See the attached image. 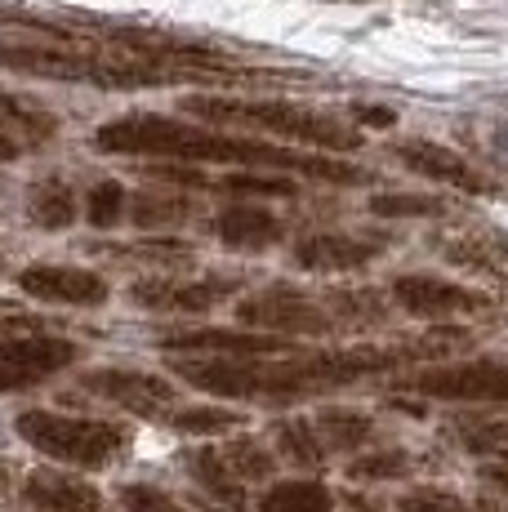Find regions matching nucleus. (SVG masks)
Listing matches in <instances>:
<instances>
[{"label": "nucleus", "instance_id": "nucleus-19", "mask_svg": "<svg viewBox=\"0 0 508 512\" xmlns=\"http://www.w3.org/2000/svg\"><path fill=\"white\" fill-rule=\"evenodd\" d=\"M446 259L468 263V268L486 272V277H500L508 281V236L504 232H482V236H464V241L446 245Z\"/></svg>", "mask_w": 508, "mask_h": 512}, {"label": "nucleus", "instance_id": "nucleus-5", "mask_svg": "<svg viewBox=\"0 0 508 512\" xmlns=\"http://www.w3.org/2000/svg\"><path fill=\"white\" fill-rule=\"evenodd\" d=\"M237 321L268 334H286V339H326V334L344 330V317L326 308V299H312L308 290L295 285H268V290L250 294L237 303Z\"/></svg>", "mask_w": 508, "mask_h": 512}, {"label": "nucleus", "instance_id": "nucleus-35", "mask_svg": "<svg viewBox=\"0 0 508 512\" xmlns=\"http://www.w3.org/2000/svg\"><path fill=\"white\" fill-rule=\"evenodd\" d=\"M0 112H9V116H32L14 94H5V90H0Z\"/></svg>", "mask_w": 508, "mask_h": 512}, {"label": "nucleus", "instance_id": "nucleus-17", "mask_svg": "<svg viewBox=\"0 0 508 512\" xmlns=\"http://www.w3.org/2000/svg\"><path fill=\"white\" fill-rule=\"evenodd\" d=\"M183 468H188V477L197 481L214 504H223L228 512H246V481L232 472V464L223 459V450H210V446L188 450V455H183Z\"/></svg>", "mask_w": 508, "mask_h": 512}, {"label": "nucleus", "instance_id": "nucleus-8", "mask_svg": "<svg viewBox=\"0 0 508 512\" xmlns=\"http://www.w3.org/2000/svg\"><path fill=\"white\" fill-rule=\"evenodd\" d=\"M393 299L397 308H406L410 317H424V321L482 317V312H491V299L482 290H468V285H455L442 277H415V272L393 281Z\"/></svg>", "mask_w": 508, "mask_h": 512}, {"label": "nucleus", "instance_id": "nucleus-7", "mask_svg": "<svg viewBox=\"0 0 508 512\" xmlns=\"http://www.w3.org/2000/svg\"><path fill=\"white\" fill-rule=\"evenodd\" d=\"M81 357V348L54 334H27V339H0V392H23L54 379Z\"/></svg>", "mask_w": 508, "mask_h": 512}, {"label": "nucleus", "instance_id": "nucleus-32", "mask_svg": "<svg viewBox=\"0 0 508 512\" xmlns=\"http://www.w3.org/2000/svg\"><path fill=\"white\" fill-rule=\"evenodd\" d=\"M121 508L125 512H183L179 499H170L165 490H156V486H143V481L121 486Z\"/></svg>", "mask_w": 508, "mask_h": 512}, {"label": "nucleus", "instance_id": "nucleus-14", "mask_svg": "<svg viewBox=\"0 0 508 512\" xmlns=\"http://www.w3.org/2000/svg\"><path fill=\"white\" fill-rule=\"evenodd\" d=\"M23 499L36 512H107L99 486H90L85 477L58 468H32L23 481Z\"/></svg>", "mask_w": 508, "mask_h": 512}, {"label": "nucleus", "instance_id": "nucleus-31", "mask_svg": "<svg viewBox=\"0 0 508 512\" xmlns=\"http://www.w3.org/2000/svg\"><path fill=\"white\" fill-rule=\"evenodd\" d=\"M397 512H473V508H468L459 495H451V490L419 486V490H410V495L397 499Z\"/></svg>", "mask_w": 508, "mask_h": 512}, {"label": "nucleus", "instance_id": "nucleus-22", "mask_svg": "<svg viewBox=\"0 0 508 512\" xmlns=\"http://www.w3.org/2000/svg\"><path fill=\"white\" fill-rule=\"evenodd\" d=\"M130 219H134V228H179V223H188L192 219V201L188 196H152V192H143V196H134L130 201Z\"/></svg>", "mask_w": 508, "mask_h": 512}, {"label": "nucleus", "instance_id": "nucleus-34", "mask_svg": "<svg viewBox=\"0 0 508 512\" xmlns=\"http://www.w3.org/2000/svg\"><path fill=\"white\" fill-rule=\"evenodd\" d=\"M357 121L361 125H393L397 112H388V107H357Z\"/></svg>", "mask_w": 508, "mask_h": 512}, {"label": "nucleus", "instance_id": "nucleus-33", "mask_svg": "<svg viewBox=\"0 0 508 512\" xmlns=\"http://www.w3.org/2000/svg\"><path fill=\"white\" fill-rule=\"evenodd\" d=\"M14 125H23V130H32L36 139H45V134H54V121H18V116H9V121H0V161H14L18 152H23V139L14 134Z\"/></svg>", "mask_w": 508, "mask_h": 512}, {"label": "nucleus", "instance_id": "nucleus-2", "mask_svg": "<svg viewBox=\"0 0 508 512\" xmlns=\"http://www.w3.org/2000/svg\"><path fill=\"white\" fill-rule=\"evenodd\" d=\"M94 147L112 156H156V161H188V165H237V170H277V174H308L321 183H361L366 174L357 165L330 161L317 152H295L281 143L223 134L210 125H188L174 116L130 112L99 125Z\"/></svg>", "mask_w": 508, "mask_h": 512}, {"label": "nucleus", "instance_id": "nucleus-18", "mask_svg": "<svg viewBox=\"0 0 508 512\" xmlns=\"http://www.w3.org/2000/svg\"><path fill=\"white\" fill-rule=\"evenodd\" d=\"M27 214H32L36 228L63 232V228H72V223H76L81 201H76V192L63 179H41L32 192H27Z\"/></svg>", "mask_w": 508, "mask_h": 512}, {"label": "nucleus", "instance_id": "nucleus-36", "mask_svg": "<svg viewBox=\"0 0 508 512\" xmlns=\"http://www.w3.org/2000/svg\"><path fill=\"white\" fill-rule=\"evenodd\" d=\"M486 481H491V486H495V490H504V495H508V464H500V468H491V472H486Z\"/></svg>", "mask_w": 508, "mask_h": 512}, {"label": "nucleus", "instance_id": "nucleus-1", "mask_svg": "<svg viewBox=\"0 0 508 512\" xmlns=\"http://www.w3.org/2000/svg\"><path fill=\"white\" fill-rule=\"evenodd\" d=\"M451 352V339L428 343H397V348H339V352H308V357H210V361H174V374L192 388L237 401H295L317 392L344 388V383L388 374L415 357Z\"/></svg>", "mask_w": 508, "mask_h": 512}, {"label": "nucleus", "instance_id": "nucleus-15", "mask_svg": "<svg viewBox=\"0 0 508 512\" xmlns=\"http://www.w3.org/2000/svg\"><path fill=\"white\" fill-rule=\"evenodd\" d=\"M379 254H384V241L348 236V232H317L295 245V263L308 272H357Z\"/></svg>", "mask_w": 508, "mask_h": 512}, {"label": "nucleus", "instance_id": "nucleus-6", "mask_svg": "<svg viewBox=\"0 0 508 512\" xmlns=\"http://www.w3.org/2000/svg\"><path fill=\"white\" fill-rule=\"evenodd\" d=\"M406 392L437 401H508V361H459L428 366L402 379Z\"/></svg>", "mask_w": 508, "mask_h": 512}, {"label": "nucleus", "instance_id": "nucleus-4", "mask_svg": "<svg viewBox=\"0 0 508 512\" xmlns=\"http://www.w3.org/2000/svg\"><path fill=\"white\" fill-rule=\"evenodd\" d=\"M18 437L45 459L81 472H103L116 459L130 455L134 428L116 419H81V415H58V410H23L14 419Z\"/></svg>", "mask_w": 508, "mask_h": 512}, {"label": "nucleus", "instance_id": "nucleus-24", "mask_svg": "<svg viewBox=\"0 0 508 512\" xmlns=\"http://www.w3.org/2000/svg\"><path fill=\"white\" fill-rule=\"evenodd\" d=\"M277 446L286 450V459L290 464H299V468H317L321 459H326V446H321V437H317V428H312L308 419H286L277 428Z\"/></svg>", "mask_w": 508, "mask_h": 512}, {"label": "nucleus", "instance_id": "nucleus-30", "mask_svg": "<svg viewBox=\"0 0 508 512\" xmlns=\"http://www.w3.org/2000/svg\"><path fill=\"white\" fill-rule=\"evenodd\" d=\"M370 210L379 214V219H424V214H442L446 205L433 201V196H410V192H393V196H375L370 201Z\"/></svg>", "mask_w": 508, "mask_h": 512}, {"label": "nucleus", "instance_id": "nucleus-20", "mask_svg": "<svg viewBox=\"0 0 508 512\" xmlns=\"http://www.w3.org/2000/svg\"><path fill=\"white\" fill-rule=\"evenodd\" d=\"M259 512H335V495L321 481H277L259 499Z\"/></svg>", "mask_w": 508, "mask_h": 512}, {"label": "nucleus", "instance_id": "nucleus-27", "mask_svg": "<svg viewBox=\"0 0 508 512\" xmlns=\"http://www.w3.org/2000/svg\"><path fill=\"white\" fill-rule=\"evenodd\" d=\"M410 472L406 450H370V455L348 459V477L353 481H397Z\"/></svg>", "mask_w": 508, "mask_h": 512}, {"label": "nucleus", "instance_id": "nucleus-29", "mask_svg": "<svg viewBox=\"0 0 508 512\" xmlns=\"http://www.w3.org/2000/svg\"><path fill=\"white\" fill-rule=\"evenodd\" d=\"M170 423L179 432H192V437H210V432L241 428V415H232V410H219V406H197V410H179Z\"/></svg>", "mask_w": 508, "mask_h": 512}, {"label": "nucleus", "instance_id": "nucleus-23", "mask_svg": "<svg viewBox=\"0 0 508 512\" xmlns=\"http://www.w3.org/2000/svg\"><path fill=\"white\" fill-rule=\"evenodd\" d=\"M210 192H228V196H295L299 187L286 179V174H263V170H237L223 174V179H205Z\"/></svg>", "mask_w": 508, "mask_h": 512}, {"label": "nucleus", "instance_id": "nucleus-9", "mask_svg": "<svg viewBox=\"0 0 508 512\" xmlns=\"http://www.w3.org/2000/svg\"><path fill=\"white\" fill-rule=\"evenodd\" d=\"M81 388L112 401V406H121V410L148 415V419H156L161 410L174 406V383L161 379V374H148V370H116V366L90 370L81 379Z\"/></svg>", "mask_w": 508, "mask_h": 512}, {"label": "nucleus", "instance_id": "nucleus-37", "mask_svg": "<svg viewBox=\"0 0 508 512\" xmlns=\"http://www.w3.org/2000/svg\"><path fill=\"white\" fill-rule=\"evenodd\" d=\"M5 490H9V468L0 464V495H5Z\"/></svg>", "mask_w": 508, "mask_h": 512}, {"label": "nucleus", "instance_id": "nucleus-25", "mask_svg": "<svg viewBox=\"0 0 508 512\" xmlns=\"http://www.w3.org/2000/svg\"><path fill=\"white\" fill-rule=\"evenodd\" d=\"M223 459H228L232 472H237L241 481H268L272 472H277V455H272L263 441H254V437L228 441V446H223Z\"/></svg>", "mask_w": 508, "mask_h": 512}, {"label": "nucleus", "instance_id": "nucleus-12", "mask_svg": "<svg viewBox=\"0 0 508 512\" xmlns=\"http://www.w3.org/2000/svg\"><path fill=\"white\" fill-rule=\"evenodd\" d=\"M393 156L406 165V170L424 174L433 183H446V187H459V192H473V196H491L495 192V179L482 174L477 165H468L459 152L442 143H428V139H406L393 147Z\"/></svg>", "mask_w": 508, "mask_h": 512}, {"label": "nucleus", "instance_id": "nucleus-3", "mask_svg": "<svg viewBox=\"0 0 508 512\" xmlns=\"http://www.w3.org/2000/svg\"><path fill=\"white\" fill-rule=\"evenodd\" d=\"M183 112L205 125H228V130L272 134L286 143H308L321 152H357L361 130L330 112H312L299 103H277V98H219V94H188Z\"/></svg>", "mask_w": 508, "mask_h": 512}, {"label": "nucleus", "instance_id": "nucleus-16", "mask_svg": "<svg viewBox=\"0 0 508 512\" xmlns=\"http://www.w3.org/2000/svg\"><path fill=\"white\" fill-rule=\"evenodd\" d=\"M214 236H219L228 250H268V245H277L281 236H286V223L277 219L272 210H263V205H250V201H237L228 205V210L214 214Z\"/></svg>", "mask_w": 508, "mask_h": 512}, {"label": "nucleus", "instance_id": "nucleus-26", "mask_svg": "<svg viewBox=\"0 0 508 512\" xmlns=\"http://www.w3.org/2000/svg\"><path fill=\"white\" fill-rule=\"evenodd\" d=\"M125 210H130V196H125V187L116 179H103L85 192V219L94 228H116L125 219Z\"/></svg>", "mask_w": 508, "mask_h": 512}, {"label": "nucleus", "instance_id": "nucleus-11", "mask_svg": "<svg viewBox=\"0 0 508 512\" xmlns=\"http://www.w3.org/2000/svg\"><path fill=\"white\" fill-rule=\"evenodd\" d=\"M18 290L41 303H67V308H99L107 303V281L99 272L63 268V263H32L18 272Z\"/></svg>", "mask_w": 508, "mask_h": 512}, {"label": "nucleus", "instance_id": "nucleus-28", "mask_svg": "<svg viewBox=\"0 0 508 512\" xmlns=\"http://www.w3.org/2000/svg\"><path fill=\"white\" fill-rule=\"evenodd\" d=\"M459 441H464V450H473V455L504 459V464H508V419L464 423V428H459Z\"/></svg>", "mask_w": 508, "mask_h": 512}, {"label": "nucleus", "instance_id": "nucleus-10", "mask_svg": "<svg viewBox=\"0 0 508 512\" xmlns=\"http://www.w3.org/2000/svg\"><path fill=\"white\" fill-rule=\"evenodd\" d=\"M241 290L237 277H201V281H170V277H148L130 285V299L143 312H210L223 299Z\"/></svg>", "mask_w": 508, "mask_h": 512}, {"label": "nucleus", "instance_id": "nucleus-13", "mask_svg": "<svg viewBox=\"0 0 508 512\" xmlns=\"http://www.w3.org/2000/svg\"><path fill=\"white\" fill-rule=\"evenodd\" d=\"M165 352H214V357H286L295 343L286 334H250V330H174L161 339Z\"/></svg>", "mask_w": 508, "mask_h": 512}, {"label": "nucleus", "instance_id": "nucleus-21", "mask_svg": "<svg viewBox=\"0 0 508 512\" xmlns=\"http://www.w3.org/2000/svg\"><path fill=\"white\" fill-rule=\"evenodd\" d=\"M312 428H317L326 450H361L370 441V432H375V423L361 410H321Z\"/></svg>", "mask_w": 508, "mask_h": 512}]
</instances>
